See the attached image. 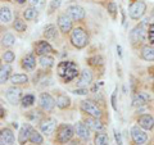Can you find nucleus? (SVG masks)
<instances>
[{"label": "nucleus", "mask_w": 154, "mask_h": 145, "mask_svg": "<svg viewBox=\"0 0 154 145\" xmlns=\"http://www.w3.org/2000/svg\"><path fill=\"white\" fill-rule=\"evenodd\" d=\"M9 80H11L13 85H23V84H27L28 82V77L25 73H16V75L11 76Z\"/></svg>", "instance_id": "nucleus-24"}, {"label": "nucleus", "mask_w": 154, "mask_h": 145, "mask_svg": "<svg viewBox=\"0 0 154 145\" xmlns=\"http://www.w3.org/2000/svg\"><path fill=\"white\" fill-rule=\"evenodd\" d=\"M22 67H23V69H26L28 72L35 69L36 59H35V57H33V54H27L25 58H23L22 59Z\"/></svg>", "instance_id": "nucleus-20"}, {"label": "nucleus", "mask_w": 154, "mask_h": 145, "mask_svg": "<svg viewBox=\"0 0 154 145\" xmlns=\"http://www.w3.org/2000/svg\"><path fill=\"white\" fill-rule=\"evenodd\" d=\"M13 27H14V30L18 31V32H23V31H26V28H27L26 23L23 22L22 19H19V18H17L16 21H14V23H13Z\"/></svg>", "instance_id": "nucleus-34"}, {"label": "nucleus", "mask_w": 154, "mask_h": 145, "mask_svg": "<svg viewBox=\"0 0 154 145\" xmlns=\"http://www.w3.org/2000/svg\"><path fill=\"white\" fill-rule=\"evenodd\" d=\"M75 131L77 134V136L82 140H89L90 137V128L86 123L84 122H77L75 125Z\"/></svg>", "instance_id": "nucleus-16"}, {"label": "nucleus", "mask_w": 154, "mask_h": 145, "mask_svg": "<svg viewBox=\"0 0 154 145\" xmlns=\"http://www.w3.org/2000/svg\"><path fill=\"white\" fill-rule=\"evenodd\" d=\"M16 141L14 134L11 128H3L0 132V145H13Z\"/></svg>", "instance_id": "nucleus-14"}, {"label": "nucleus", "mask_w": 154, "mask_h": 145, "mask_svg": "<svg viewBox=\"0 0 154 145\" xmlns=\"http://www.w3.org/2000/svg\"><path fill=\"white\" fill-rule=\"evenodd\" d=\"M146 11V5L144 2H134L128 7V16L132 19H140Z\"/></svg>", "instance_id": "nucleus-5"}, {"label": "nucleus", "mask_w": 154, "mask_h": 145, "mask_svg": "<svg viewBox=\"0 0 154 145\" xmlns=\"http://www.w3.org/2000/svg\"><path fill=\"white\" fill-rule=\"evenodd\" d=\"M122 49H121V46H117V51H118V54H119V57H122V51H121Z\"/></svg>", "instance_id": "nucleus-44"}, {"label": "nucleus", "mask_w": 154, "mask_h": 145, "mask_svg": "<svg viewBox=\"0 0 154 145\" xmlns=\"http://www.w3.org/2000/svg\"><path fill=\"white\" fill-rule=\"evenodd\" d=\"M114 137H116V141H117L118 145H122V137L117 131H114Z\"/></svg>", "instance_id": "nucleus-41"}, {"label": "nucleus", "mask_w": 154, "mask_h": 145, "mask_svg": "<svg viewBox=\"0 0 154 145\" xmlns=\"http://www.w3.org/2000/svg\"><path fill=\"white\" fill-rule=\"evenodd\" d=\"M72 19L68 14H60L58 17V27H59V31H62L63 33H67V32H71L72 30Z\"/></svg>", "instance_id": "nucleus-11"}, {"label": "nucleus", "mask_w": 154, "mask_h": 145, "mask_svg": "<svg viewBox=\"0 0 154 145\" xmlns=\"http://www.w3.org/2000/svg\"><path fill=\"white\" fill-rule=\"evenodd\" d=\"M91 82H93V73H91V71L88 68L82 69L80 73L79 81H77V86L79 88H88Z\"/></svg>", "instance_id": "nucleus-13"}, {"label": "nucleus", "mask_w": 154, "mask_h": 145, "mask_svg": "<svg viewBox=\"0 0 154 145\" xmlns=\"http://www.w3.org/2000/svg\"><path fill=\"white\" fill-rule=\"evenodd\" d=\"M60 3H62V0H51V3H50V7H49V12H54L57 8H59L60 5Z\"/></svg>", "instance_id": "nucleus-37"}, {"label": "nucleus", "mask_w": 154, "mask_h": 145, "mask_svg": "<svg viewBox=\"0 0 154 145\" xmlns=\"http://www.w3.org/2000/svg\"><path fill=\"white\" fill-rule=\"evenodd\" d=\"M79 73V67L75 62L64 60L58 64V75L64 82H69Z\"/></svg>", "instance_id": "nucleus-1"}, {"label": "nucleus", "mask_w": 154, "mask_h": 145, "mask_svg": "<svg viewBox=\"0 0 154 145\" xmlns=\"http://www.w3.org/2000/svg\"><path fill=\"white\" fill-rule=\"evenodd\" d=\"M81 109H82L85 113H88L89 116H91V117H96V118L102 117V110H100V108L94 103L93 100L81 101Z\"/></svg>", "instance_id": "nucleus-6"}, {"label": "nucleus", "mask_w": 154, "mask_h": 145, "mask_svg": "<svg viewBox=\"0 0 154 145\" xmlns=\"http://www.w3.org/2000/svg\"><path fill=\"white\" fill-rule=\"evenodd\" d=\"M44 35L48 40H54V39H57V36H58L57 27L54 25H48L44 30Z\"/></svg>", "instance_id": "nucleus-29"}, {"label": "nucleus", "mask_w": 154, "mask_h": 145, "mask_svg": "<svg viewBox=\"0 0 154 145\" xmlns=\"http://www.w3.org/2000/svg\"><path fill=\"white\" fill-rule=\"evenodd\" d=\"M141 58L148 62L154 60V48L150 45H145L141 49Z\"/></svg>", "instance_id": "nucleus-23"}, {"label": "nucleus", "mask_w": 154, "mask_h": 145, "mask_svg": "<svg viewBox=\"0 0 154 145\" xmlns=\"http://www.w3.org/2000/svg\"><path fill=\"white\" fill-rule=\"evenodd\" d=\"M3 117H4V108L2 107V118H3Z\"/></svg>", "instance_id": "nucleus-46"}, {"label": "nucleus", "mask_w": 154, "mask_h": 145, "mask_svg": "<svg viewBox=\"0 0 154 145\" xmlns=\"http://www.w3.org/2000/svg\"><path fill=\"white\" fill-rule=\"evenodd\" d=\"M94 144L95 145H108L109 144V137L105 132H99L95 135L94 139Z\"/></svg>", "instance_id": "nucleus-30"}, {"label": "nucleus", "mask_w": 154, "mask_h": 145, "mask_svg": "<svg viewBox=\"0 0 154 145\" xmlns=\"http://www.w3.org/2000/svg\"><path fill=\"white\" fill-rule=\"evenodd\" d=\"M14 59H16V54H14L12 50H7L3 53V60L5 62V63L11 64L12 62H14Z\"/></svg>", "instance_id": "nucleus-35"}, {"label": "nucleus", "mask_w": 154, "mask_h": 145, "mask_svg": "<svg viewBox=\"0 0 154 145\" xmlns=\"http://www.w3.org/2000/svg\"><path fill=\"white\" fill-rule=\"evenodd\" d=\"M38 105H40V108L42 110H45V112H51L57 105V101L54 100V98H53L50 94L42 93L40 95V99H38Z\"/></svg>", "instance_id": "nucleus-7"}, {"label": "nucleus", "mask_w": 154, "mask_h": 145, "mask_svg": "<svg viewBox=\"0 0 154 145\" xmlns=\"http://www.w3.org/2000/svg\"><path fill=\"white\" fill-rule=\"evenodd\" d=\"M152 90H153V93H154V84H153V88H152Z\"/></svg>", "instance_id": "nucleus-47"}, {"label": "nucleus", "mask_w": 154, "mask_h": 145, "mask_svg": "<svg viewBox=\"0 0 154 145\" xmlns=\"http://www.w3.org/2000/svg\"><path fill=\"white\" fill-rule=\"evenodd\" d=\"M85 123L88 125L90 130H93V131H96V132H98V131H102L103 127H104V126H103V123L99 121V118L91 117V116H90L88 119H86V122H85Z\"/></svg>", "instance_id": "nucleus-21"}, {"label": "nucleus", "mask_w": 154, "mask_h": 145, "mask_svg": "<svg viewBox=\"0 0 154 145\" xmlns=\"http://www.w3.org/2000/svg\"><path fill=\"white\" fill-rule=\"evenodd\" d=\"M30 143H31V144L40 145V144L44 143V139H42L41 134H38L37 131H35V130H33V131L31 132V136H30Z\"/></svg>", "instance_id": "nucleus-31"}, {"label": "nucleus", "mask_w": 154, "mask_h": 145, "mask_svg": "<svg viewBox=\"0 0 154 145\" xmlns=\"http://www.w3.org/2000/svg\"><path fill=\"white\" fill-rule=\"evenodd\" d=\"M108 11H109V13L112 14V16H114L116 11H117V5H116L114 3H109L108 4Z\"/></svg>", "instance_id": "nucleus-40"}, {"label": "nucleus", "mask_w": 154, "mask_h": 145, "mask_svg": "<svg viewBox=\"0 0 154 145\" xmlns=\"http://www.w3.org/2000/svg\"><path fill=\"white\" fill-rule=\"evenodd\" d=\"M67 14H68L73 21H82L86 16L85 9L80 5H69L67 8Z\"/></svg>", "instance_id": "nucleus-12"}, {"label": "nucleus", "mask_w": 154, "mask_h": 145, "mask_svg": "<svg viewBox=\"0 0 154 145\" xmlns=\"http://www.w3.org/2000/svg\"><path fill=\"white\" fill-rule=\"evenodd\" d=\"M33 131L32 127L30 125L25 123L23 126L19 130V135H18V143L21 145H25L27 141H30V136H31V132Z\"/></svg>", "instance_id": "nucleus-15"}, {"label": "nucleus", "mask_w": 154, "mask_h": 145, "mask_svg": "<svg viewBox=\"0 0 154 145\" xmlns=\"http://www.w3.org/2000/svg\"><path fill=\"white\" fill-rule=\"evenodd\" d=\"M14 42H16V39H14L12 33H5L2 39V44L4 46H12V45H14Z\"/></svg>", "instance_id": "nucleus-33"}, {"label": "nucleus", "mask_w": 154, "mask_h": 145, "mask_svg": "<svg viewBox=\"0 0 154 145\" xmlns=\"http://www.w3.org/2000/svg\"><path fill=\"white\" fill-rule=\"evenodd\" d=\"M73 94H76V95H86V94H88V89H86V88L76 89V90H73Z\"/></svg>", "instance_id": "nucleus-39"}, {"label": "nucleus", "mask_w": 154, "mask_h": 145, "mask_svg": "<svg viewBox=\"0 0 154 145\" xmlns=\"http://www.w3.org/2000/svg\"><path fill=\"white\" fill-rule=\"evenodd\" d=\"M37 16H38V11L35 7L26 8L25 12H23V17H25L26 21H33V19L37 18Z\"/></svg>", "instance_id": "nucleus-27"}, {"label": "nucleus", "mask_w": 154, "mask_h": 145, "mask_svg": "<svg viewBox=\"0 0 154 145\" xmlns=\"http://www.w3.org/2000/svg\"><path fill=\"white\" fill-rule=\"evenodd\" d=\"M38 62H40V66L42 67V68H51L53 66H54V58L50 57V55H41L40 59H38Z\"/></svg>", "instance_id": "nucleus-28"}, {"label": "nucleus", "mask_w": 154, "mask_h": 145, "mask_svg": "<svg viewBox=\"0 0 154 145\" xmlns=\"http://www.w3.org/2000/svg\"><path fill=\"white\" fill-rule=\"evenodd\" d=\"M31 4V7H35L37 9H40L45 5V0H28Z\"/></svg>", "instance_id": "nucleus-36"}, {"label": "nucleus", "mask_w": 154, "mask_h": 145, "mask_svg": "<svg viewBox=\"0 0 154 145\" xmlns=\"http://www.w3.org/2000/svg\"><path fill=\"white\" fill-rule=\"evenodd\" d=\"M5 98H7V100H8L12 105H17L19 101H22V100H21V99H22V90L14 85V86H12V88H9V89L7 90Z\"/></svg>", "instance_id": "nucleus-8"}, {"label": "nucleus", "mask_w": 154, "mask_h": 145, "mask_svg": "<svg viewBox=\"0 0 154 145\" xmlns=\"http://www.w3.org/2000/svg\"><path fill=\"white\" fill-rule=\"evenodd\" d=\"M55 128H57V119L55 118L49 117L44 121H41V123H40V131L44 135H46V136L51 135Z\"/></svg>", "instance_id": "nucleus-10"}, {"label": "nucleus", "mask_w": 154, "mask_h": 145, "mask_svg": "<svg viewBox=\"0 0 154 145\" xmlns=\"http://www.w3.org/2000/svg\"><path fill=\"white\" fill-rule=\"evenodd\" d=\"M116 93H117V90H114V93L112 94V105H113V109H117V105H116Z\"/></svg>", "instance_id": "nucleus-42"}, {"label": "nucleus", "mask_w": 154, "mask_h": 145, "mask_svg": "<svg viewBox=\"0 0 154 145\" xmlns=\"http://www.w3.org/2000/svg\"><path fill=\"white\" fill-rule=\"evenodd\" d=\"M146 32H148L146 22H143L130 32V39H131V41L134 42V44H136V42H143L146 37Z\"/></svg>", "instance_id": "nucleus-4"}, {"label": "nucleus", "mask_w": 154, "mask_h": 145, "mask_svg": "<svg viewBox=\"0 0 154 145\" xmlns=\"http://www.w3.org/2000/svg\"><path fill=\"white\" fill-rule=\"evenodd\" d=\"M11 72H12V67L8 63L0 66V82L2 84H5L8 79H11Z\"/></svg>", "instance_id": "nucleus-22"}, {"label": "nucleus", "mask_w": 154, "mask_h": 145, "mask_svg": "<svg viewBox=\"0 0 154 145\" xmlns=\"http://www.w3.org/2000/svg\"><path fill=\"white\" fill-rule=\"evenodd\" d=\"M102 60H103L102 57H94V58H90V59H89V63L96 66V64H100V63H102Z\"/></svg>", "instance_id": "nucleus-38"}, {"label": "nucleus", "mask_w": 154, "mask_h": 145, "mask_svg": "<svg viewBox=\"0 0 154 145\" xmlns=\"http://www.w3.org/2000/svg\"><path fill=\"white\" fill-rule=\"evenodd\" d=\"M137 123L143 130H146V131L149 130V131H150L154 127V118L150 114H143L137 118Z\"/></svg>", "instance_id": "nucleus-17"}, {"label": "nucleus", "mask_w": 154, "mask_h": 145, "mask_svg": "<svg viewBox=\"0 0 154 145\" xmlns=\"http://www.w3.org/2000/svg\"><path fill=\"white\" fill-rule=\"evenodd\" d=\"M33 103H35V96L31 95V94H27L26 96H23V98H22L21 105L23 108H28V107H31Z\"/></svg>", "instance_id": "nucleus-32"}, {"label": "nucleus", "mask_w": 154, "mask_h": 145, "mask_svg": "<svg viewBox=\"0 0 154 145\" xmlns=\"http://www.w3.org/2000/svg\"><path fill=\"white\" fill-rule=\"evenodd\" d=\"M80 143L79 141H77V140H73V141H71L69 144H67V145H79Z\"/></svg>", "instance_id": "nucleus-43"}, {"label": "nucleus", "mask_w": 154, "mask_h": 145, "mask_svg": "<svg viewBox=\"0 0 154 145\" xmlns=\"http://www.w3.org/2000/svg\"><path fill=\"white\" fill-rule=\"evenodd\" d=\"M55 101H57V107H58V108H60V109L68 108V107H69V104H71V99H69L67 95H63V94L58 95V98H57Z\"/></svg>", "instance_id": "nucleus-26"}, {"label": "nucleus", "mask_w": 154, "mask_h": 145, "mask_svg": "<svg viewBox=\"0 0 154 145\" xmlns=\"http://www.w3.org/2000/svg\"><path fill=\"white\" fill-rule=\"evenodd\" d=\"M149 100H150L149 94H146V93H137L136 95H134V98H132V107L140 108V107H143V105H145Z\"/></svg>", "instance_id": "nucleus-18"}, {"label": "nucleus", "mask_w": 154, "mask_h": 145, "mask_svg": "<svg viewBox=\"0 0 154 145\" xmlns=\"http://www.w3.org/2000/svg\"><path fill=\"white\" fill-rule=\"evenodd\" d=\"M35 51H36V54H38L41 57V55H46V54H49V53H51L53 48L48 41L41 40L35 45Z\"/></svg>", "instance_id": "nucleus-19"}, {"label": "nucleus", "mask_w": 154, "mask_h": 145, "mask_svg": "<svg viewBox=\"0 0 154 145\" xmlns=\"http://www.w3.org/2000/svg\"><path fill=\"white\" fill-rule=\"evenodd\" d=\"M17 3H19V4H23V3H26V0H17Z\"/></svg>", "instance_id": "nucleus-45"}, {"label": "nucleus", "mask_w": 154, "mask_h": 145, "mask_svg": "<svg viewBox=\"0 0 154 145\" xmlns=\"http://www.w3.org/2000/svg\"><path fill=\"white\" fill-rule=\"evenodd\" d=\"M71 44L77 49H84L89 44V36L84 28L76 27L71 31Z\"/></svg>", "instance_id": "nucleus-2"}, {"label": "nucleus", "mask_w": 154, "mask_h": 145, "mask_svg": "<svg viewBox=\"0 0 154 145\" xmlns=\"http://www.w3.org/2000/svg\"><path fill=\"white\" fill-rule=\"evenodd\" d=\"M75 128L71 126V125H60L58 127V131H57V140L58 143L60 144H67L68 141H71L72 137L75 135Z\"/></svg>", "instance_id": "nucleus-3"}, {"label": "nucleus", "mask_w": 154, "mask_h": 145, "mask_svg": "<svg viewBox=\"0 0 154 145\" xmlns=\"http://www.w3.org/2000/svg\"><path fill=\"white\" fill-rule=\"evenodd\" d=\"M131 137L136 145H144L148 141V135L144 130H141L140 126H135L131 128Z\"/></svg>", "instance_id": "nucleus-9"}, {"label": "nucleus", "mask_w": 154, "mask_h": 145, "mask_svg": "<svg viewBox=\"0 0 154 145\" xmlns=\"http://www.w3.org/2000/svg\"><path fill=\"white\" fill-rule=\"evenodd\" d=\"M0 21H2V23H9L12 21V11L9 7H2V9H0Z\"/></svg>", "instance_id": "nucleus-25"}]
</instances>
